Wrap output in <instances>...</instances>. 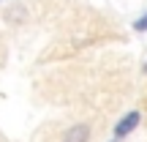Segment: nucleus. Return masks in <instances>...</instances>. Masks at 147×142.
Returning <instances> with one entry per match:
<instances>
[{
    "label": "nucleus",
    "mask_w": 147,
    "mask_h": 142,
    "mask_svg": "<svg viewBox=\"0 0 147 142\" xmlns=\"http://www.w3.org/2000/svg\"><path fill=\"white\" fill-rule=\"evenodd\" d=\"M134 30H139V33H144V30H147V14H142L136 22H134Z\"/></svg>",
    "instance_id": "20e7f679"
},
{
    "label": "nucleus",
    "mask_w": 147,
    "mask_h": 142,
    "mask_svg": "<svg viewBox=\"0 0 147 142\" xmlns=\"http://www.w3.org/2000/svg\"><path fill=\"white\" fill-rule=\"evenodd\" d=\"M5 19H8V22H22V19H25V11H22V5H19V11H8V14H5Z\"/></svg>",
    "instance_id": "7ed1b4c3"
},
{
    "label": "nucleus",
    "mask_w": 147,
    "mask_h": 142,
    "mask_svg": "<svg viewBox=\"0 0 147 142\" xmlns=\"http://www.w3.org/2000/svg\"><path fill=\"white\" fill-rule=\"evenodd\" d=\"M87 139H90V126H84V123H76L63 134V142H87Z\"/></svg>",
    "instance_id": "f03ea898"
},
{
    "label": "nucleus",
    "mask_w": 147,
    "mask_h": 142,
    "mask_svg": "<svg viewBox=\"0 0 147 142\" xmlns=\"http://www.w3.org/2000/svg\"><path fill=\"white\" fill-rule=\"evenodd\" d=\"M136 126H139V112H128V115H125V118H123V120L115 126V137H117V139H120V137H125V134H131Z\"/></svg>",
    "instance_id": "f257e3e1"
}]
</instances>
